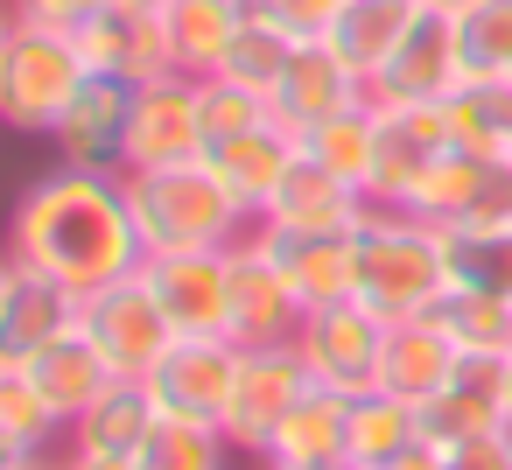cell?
<instances>
[{"instance_id":"cell-6","label":"cell","mask_w":512,"mask_h":470,"mask_svg":"<svg viewBox=\"0 0 512 470\" xmlns=\"http://www.w3.org/2000/svg\"><path fill=\"white\" fill-rule=\"evenodd\" d=\"M316 386V372L302 365L295 337L288 344H239V379H232V407H225V442L260 456L274 442V428L302 407V393Z\"/></svg>"},{"instance_id":"cell-29","label":"cell","mask_w":512,"mask_h":470,"mask_svg":"<svg viewBox=\"0 0 512 470\" xmlns=\"http://www.w3.org/2000/svg\"><path fill=\"white\" fill-rule=\"evenodd\" d=\"M449 344L463 358H512V295L505 288H470V281H449V295L428 309Z\"/></svg>"},{"instance_id":"cell-35","label":"cell","mask_w":512,"mask_h":470,"mask_svg":"<svg viewBox=\"0 0 512 470\" xmlns=\"http://www.w3.org/2000/svg\"><path fill=\"white\" fill-rule=\"evenodd\" d=\"M225 456H232L225 428H204V421H169V414H162V428L148 435V449L134 456V470H225Z\"/></svg>"},{"instance_id":"cell-32","label":"cell","mask_w":512,"mask_h":470,"mask_svg":"<svg viewBox=\"0 0 512 470\" xmlns=\"http://www.w3.org/2000/svg\"><path fill=\"white\" fill-rule=\"evenodd\" d=\"M414 442H421V407L414 400H400L386 386H372V393L351 400V463L358 470H379V463H393Z\"/></svg>"},{"instance_id":"cell-2","label":"cell","mask_w":512,"mask_h":470,"mask_svg":"<svg viewBox=\"0 0 512 470\" xmlns=\"http://www.w3.org/2000/svg\"><path fill=\"white\" fill-rule=\"evenodd\" d=\"M127 204L148 253H218L253 232V211L225 190V176L204 155L169 169H127Z\"/></svg>"},{"instance_id":"cell-43","label":"cell","mask_w":512,"mask_h":470,"mask_svg":"<svg viewBox=\"0 0 512 470\" xmlns=\"http://www.w3.org/2000/svg\"><path fill=\"white\" fill-rule=\"evenodd\" d=\"M57 470H134V463H120V456H78V449H64V456H57Z\"/></svg>"},{"instance_id":"cell-3","label":"cell","mask_w":512,"mask_h":470,"mask_svg":"<svg viewBox=\"0 0 512 470\" xmlns=\"http://www.w3.org/2000/svg\"><path fill=\"white\" fill-rule=\"evenodd\" d=\"M449 239L442 225L414 218V211H379L358 225V302L386 323L428 316L449 295Z\"/></svg>"},{"instance_id":"cell-31","label":"cell","mask_w":512,"mask_h":470,"mask_svg":"<svg viewBox=\"0 0 512 470\" xmlns=\"http://www.w3.org/2000/svg\"><path fill=\"white\" fill-rule=\"evenodd\" d=\"M295 50H302V36H295L288 22H274L260 0H253L246 22H239V36H232V50H225V64H218L211 78H232V85H246V92H274L281 71L295 64Z\"/></svg>"},{"instance_id":"cell-9","label":"cell","mask_w":512,"mask_h":470,"mask_svg":"<svg viewBox=\"0 0 512 470\" xmlns=\"http://www.w3.org/2000/svg\"><path fill=\"white\" fill-rule=\"evenodd\" d=\"M204 141V78H155L134 85V120H127V169H169V162H197ZM120 169V176H127Z\"/></svg>"},{"instance_id":"cell-19","label":"cell","mask_w":512,"mask_h":470,"mask_svg":"<svg viewBox=\"0 0 512 470\" xmlns=\"http://www.w3.org/2000/svg\"><path fill=\"white\" fill-rule=\"evenodd\" d=\"M253 239L281 260V274L295 281V295L309 309L358 295V232H274V225H253Z\"/></svg>"},{"instance_id":"cell-47","label":"cell","mask_w":512,"mask_h":470,"mask_svg":"<svg viewBox=\"0 0 512 470\" xmlns=\"http://www.w3.org/2000/svg\"><path fill=\"white\" fill-rule=\"evenodd\" d=\"M302 470H358V463H351V456H344V463H302Z\"/></svg>"},{"instance_id":"cell-46","label":"cell","mask_w":512,"mask_h":470,"mask_svg":"<svg viewBox=\"0 0 512 470\" xmlns=\"http://www.w3.org/2000/svg\"><path fill=\"white\" fill-rule=\"evenodd\" d=\"M0 470H57V456L50 463H0Z\"/></svg>"},{"instance_id":"cell-15","label":"cell","mask_w":512,"mask_h":470,"mask_svg":"<svg viewBox=\"0 0 512 470\" xmlns=\"http://www.w3.org/2000/svg\"><path fill=\"white\" fill-rule=\"evenodd\" d=\"M71 36H78L85 64H92L99 78H120V85H155V78L176 71V50H169V22H162V15L113 8V0H106V8H99L92 22H78Z\"/></svg>"},{"instance_id":"cell-10","label":"cell","mask_w":512,"mask_h":470,"mask_svg":"<svg viewBox=\"0 0 512 470\" xmlns=\"http://www.w3.org/2000/svg\"><path fill=\"white\" fill-rule=\"evenodd\" d=\"M232 379H239V344H232V337H176L169 358L148 372V393H155V407H162L169 421L225 428Z\"/></svg>"},{"instance_id":"cell-44","label":"cell","mask_w":512,"mask_h":470,"mask_svg":"<svg viewBox=\"0 0 512 470\" xmlns=\"http://www.w3.org/2000/svg\"><path fill=\"white\" fill-rule=\"evenodd\" d=\"M113 8H141V15H162L169 0H113Z\"/></svg>"},{"instance_id":"cell-26","label":"cell","mask_w":512,"mask_h":470,"mask_svg":"<svg viewBox=\"0 0 512 470\" xmlns=\"http://www.w3.org/2000/svg\"><path fill=\"white\" fill-rule=\"evenodd\" d=\"M71 421L43 400V386L22 365H0V463H50L64 456Z\"/></svg>"},{"instance_id":"cell-7","label":"cell","mask_w":512,"mask_h":470,"mask_svg":"<svg viewBox=\"0 0 512 470\" xmlns=\"http://www.w3.org/2000/svg\"><path fill=\"white\" fill-rule=\"evenodd\" d=\"M295 351H302V365L316 372V386H330V393L358 400V393H372V386H379L386 316H372L358 295H351V302H323V309H309V316H302Z\"/></svg>"},{"instance_id":"cell-30","label":"cell","mask_w":512,"mask_h":470,"mask_svg":"<svg viewBox=\"0 0 512 470\" xmlns=\"http://www.w3.org/2000/svg\"><path fill=\"white\" fill-rule=\"evenodd\" d=\"M449 141L484 155V162H512V78H463L449 99Z\"/></svg>"},{"instance_id":"cell-17","label":"cell","mask_w":512,"mask_h":470,"mask_svg":"<svg viewBox=\"0 0 512 470\" xmlns=\"http://www.w3.org/2000/svg\"><path fill=\"white\" fill-rule=\"evenodd\" d=\"M442 148H456L442 106H379V155H372L365 197H372L379 211H400L407 190L421 183V169H428Z\"/></svg>"},{"instance_id":"cell-8","label":"cell","mask_w":512,"mask_h":470,"mask_svg":"<svg viewBox=\"0 0 512 470\" xmlns=\"http://www.w3.org/2000/svg\"><path fill=\"white\" fill-rule=\"evenodd\" d=\"M463 78H470V71H463L456 15L421 8V15H414V29L400 36V50L365 78V99H372V106H442Z\"/></svg>"},{"instance_id":"cell-37","label":"cell","mask_w":512,"mask_h":470,"mask_svg":"<svg viewBox=\"0 0 512 470\" xmlns=\"http://www.w3.org/2000/svg\"><path fill=\"white\" fill-rule=\"evenodd\" d=\"M449 239V274L470 288H505L512 295V225L477 232V225H442Z\"/></svg>"},{"instance_id":"cell-25","label":"cell","mask_w":512,"mask_h":470,"mask_svg":"<svg viewBox=\"0 0 512 470\" xmlns=\"http://www.w3.org/2000/svg\"><path fill=\"white\" fill-rule=\"evenodd\" d=\"M302 155V141L281 127V120H267V127H253V134H239V141H218V148H204V162L225 176V190L253 211V225H260V211H267V197L281 190V176H288V162Z\"/></svg>"},{"instance_id":"cell-38","label":"cell","mask_w":512,"mask_h":470,"mask_svg":"<svg viewBox=\"0 0 512 470\" xmlns=\"http://www.w3.org/2000/svg\"><path fill=\"white\" fill-rule=\"evenodd\" d=\"M267 120H274L267 92H246V85H232V78H204V141H211V148H218V141H239V134L267 127Z\"/></svg>"},{"instance_id":"cell-48","label":"cell","mask_w":512,"mask_h":470,"mask_svg":"<svg viewBox=\"0 0 512 470\" xmlns=\"http://www.w3.org/2000/svg\"><path fill=\"white\" fill-rule=\"evenodd\" d=\"M505 379H512V358H505Z\"/></svg>"},{"instance_id":"cell-42","label":"cell","mask_w":512,"mask_h":470,"mask_svg":"<svg viewBox=\"0 0 512 470\" xmlns=\"http://www.w3.org/2000/svg\"><path fill=\"white\" fill-rule=\"evenodd\" d=\"M379 470H449V449H435L428 435L414 442V449H400L393 463H379Z\"/></svg>"},{"instance_id":"cell-13","label":"cell","mask_w":512,"mask_h":470,"mask_svg":"<svg viewBox=\"0 0 512 470\" xmlns=\"http://www.w3.org/2000/svg\"><path fill=\"white\" fill-rule=\"evenodd\" d=\"M505 428H512L505 358H463L456 379L421 400V435L435 449H463V442H484V435H505Z\"/></svg>"},{"instance_id":"cell-1","label":"cell","mask_w":512,"mask_h":470,"mask_svg":"<svg viewBox=\"0 0 512 470\" xmlns=\"http://www.w3.org/2000/svg\"><path fill=\"white\" fill-rule=\"evenodd\" d=\"M8 253L43 267V274H57L78 295L134 274L148 260V246H141V225H134V204H127V176L71 169V162L43 169L15 204Z\"/></svg>"},{"instance_id":"cell-39","label":"cell","mask_w":512,"mask_h":470,"mask_svg":"<svg viewBox=\"0 0 512 470\" xmlns=\"http://www.w3.org/2000/svg\"><path fill=\"white\" fill-rule=\"evenodd\" d=\"M260 8H267L274 22H288L302 43H316V36L337 22V8H344V0H260Z\"/></svg>"},{"instance_id":"cell-18","label":"cell","mask_w":512,"mask_h":470,"mask_svg":"<svg viewBox=\"0 0 512 470\" xmlns=\"http://www.w3.org/2000/svg\"><path fill=\"white\" fill-rule=\"evenodd\" d=\"M372 218V197L365 190H351L337 169H323L316 155H295L288 162V176H281V190L267 197V211H260V225H274V232H358Z\"/></svg>"},{"instance_id":"cell-21","label":"cell","mask_w":512,"mask_h":470,"mask_svg":"<svg viewBox=\"0 0 512 470\" xmlns=\"http://www.w3.org/2000/svg\"><path fill=\"white\" fill-rule=\"evenodd\" d=\"M155 428H162V407H155L148 379H113V386H106V393L71 421V442H64V449L134 463V456L148 449V435H155Z\"/></svg>"},{"instance_id":"cell-36","label":"cell","mask_w":512,"mask_h":470,"mask_svg":"<svg viewBox=\"0 0 512 470\" xmlns=\"http://www.w3.org/2000/svg\"><path fill=\"white\" fill-rule=\"evenodd\" d=\"M456 36L470 78H512V0H470L456 15Z\"/></svg>"},{"instance_id":"cell-41","label":"cell","mask_w":512,"mask_h":470,"mask_svg":"<svg viewBox=\"0 0 512 470\" xmlns=\"http://www.w3.org/2000/svg\"><path fill=\"white\" fill-rule=\"evenodd\" d=\"M106 8V0H15V15H36V22H50V29H78V22H92Z\"/></svg>"},{"instance_id":"cell-20","label":"cell","mask_w":512,"mask_h":470,"mask_svg":"<svg viewBox=\"0 0 512 470\" xmlns=\"http://www.w3.org/2000/svg\"><path fill=\"white\" fill-rule=\"evenodd\" d=\"M267 106H274V120H281L288 134H309V127H323L330 113L365 106V78H351L323 43H302L295 64L281 71V85L267 92Z\"/></svg>"},{"instance_id":"cell-24","label":"cell","mask_w":512,"mask_h":470,"mask_svg":"<svg viewBox=\"0 0 512 470\" xmlns=\"http://www.w3.org/2000/svg\"><path fill=\"white\" fill-rule=\"evenodd\" d=\"M414 15H421V0H344L337 8V22L316 36L351 78H372L393 50H400V36L414 29Z\"/></svg>"},{"instance_id":"cell-22","label":"cell","mask_w":512,"mask_h":470,"mask_svg":"<svg viewBox=\"0 0 512 470\" xmlns=\"http://www.w3.org/2000/svg\"><path fill=\"white\" fill-rule=\"evenodd\" d=\"M463 351L449 344V330L435 316H407V323H386V351H379V386L400 393V400H428L456 379Z\"/></svg>"},{"instance_id":"cell-4","label":"cell","mask_w":512,"mask_h":470,"mask_svg":"<svg viewBox=\"0 0 512 470\" xmlns=\"http://www.w3.org/2000/svg\"><path fill=\"white\" fill-rule=\"evenodd\" d=\"M85 78H92V64H85L71 29H50L36 15H8V36H0V113L22 134H50Z\"/></svg>"},{"instance_id":"cell-12","label":"cell","mask_w":512,"mask_h":470,"mask_svg":"<svg viewBox=\"0 0 512 470\" xmlns=\"http://www.w3.org/2000/svg\"><path fill=\"white\" fill-rule=\"evenodd\" d=\"M225 253L232 246H218V253H148L141 260V281L162 302V316L176 323V337H225V316H232Z\"/></svg>"},{"instance_id":"cell-11","label":"cell","mask_w":512,"mask_h":470,"mask_svg":"<svg viewBox=\"0 0 512 470\" xmlns=\"http://www.w3.org/2000/svg\"><path fill=\"white\" fill-rule=\"evenodd\" d=\"M225 267H232V316H225V337H232V344H288V337L302 330L309 302L295 295V281L281 274V260L246 232V239L225 253Z\"/></svg>"},{"instance_id":"cell-5","label":"cell","mask_w":512,"mask_h":470,"mask_svg":"<svg viewBox=\"0 0 512 470\" xmlns=\"http://www.w3.org/2000/svg\"><path fill=\"white\" fill-rule=\"evenodd\" d=\"M78 330L99 344V358H106L120 379H148V372L169 358V344H176V323H169L162 302L148 295L141 267L120 274V281H106V288H92V295H78Z\"/></svg>"},{"instance_id":"cell-45","label":"cell","mask_w":512,"mask_h":470,"mask_svg":"<svg viewBox=\"0 0 512 470\" xmlns=\"http://www.w3.org/2000/svg\"><path fill=\"white\" fill-rule=\"evenodd\" d=\"M421 8H442V15H463V8H470V0H421Z\"/></svg>"},{"instance_id":"cell-28","label":"cell","mask_w":512,"mask_h":470,"mask_svg":"<svg viewBox=\"0 0 512 470\" xmlns=\"http://www.w3.org/2000/svg\"><path fill=\"white\" fill-rule=\"evenodd\" d=\"M253 0H169L162 22H169V50H176V71L183 78H211L239 36Z\"/></svg>"},{"instance_id":"cell-40","label":"cell","mask_w":512,"mask_h":470,"mask_svg":"<svg viewBox=\"0 0 512 470\" xmlns=\"http://www.w3.org/2000/svg\"><path fill=\"white\" fill-rule=\"evenodd\" d=\"M449 470H512V428H505V435H484V442L449 449Z\"/></svg>"},{"instance_id":"cell-14","label":"cell","mask_w":512,"mask_h":470,"mask_svg":"<svg viewBox=\"0 0 512 470\" xmlns=\"http://www.w3.org/2000/svg\"><path fill=\"white\" fill-rule=\"evenodd\" d=\"M64 330H78V288L8 253V267H0V365L36 358Z\"/></svg>"},{"instance_id":"cell-16","label":"cell","mask_w":512,"mask_h":470,"mask_svg":"<svg viewBox=\"0 0 512 470\" xmlns=\"http://www.w3.org/2000/svg\"><path fill=\"white\" fill-rule=\"evenodd\" d=\"M127 120H134V85H120V78H85L78 85V99L64 106V120L50 127V141H57V162H71V169H127Z\"/></svg>"},{"instance_id":"cell-27","label":"cell","mask_w":512,"mask_h":470,"mask_svg":"<svg viewBox=\"0 0 512 470\" xmlns=\"http://www.w3.org/2000/svg\"><path fill=\"white\" fill-rule=\"evenodd\" d=\"M22 372L43 386V400H50L64 421H78V414H85V407H92V400L120 379V372L99 358V344H92L85 330H64L57 344H43L36 358H22Z\"/></svg>"},{"instance_id":"cell-34","label":"cell","mask_w":512,"mask_h":470,"mask_svg":"<svg viewBox=\"0 0 512 470\" xmlns=\"http://www.w3.org/2000/svg\"><path fill=\"white\" fill-rule=\"evenodd\" d=\"M484 155H470V148H442L428 169H421V183L407 190V204L400 211H414V218H428V225H456L463 211H470V197H477V183H484Z\"/></svg>"},{"instance_id":"cell-23","label":"cell","mask_w":512,"mask_h":470,"mask_svg":"<svg viewBox=\"0 0 512 470\" xmlns=\"http://www.w3.org/2000/svg\"><path fill=\"white\" fill-rule=\"evenodd\" d=\"M351 456V400L330 386H309L302 407L274 428V442L260 449L267 470H302V463H344Z\"/></svg>"},{"instance_id":"cell-33","label":"cell","mask_w":512,"mask_h":470,"mask_svg":"<svg viewBox=\"0 0 512 470\" xmlns=\"http://www.w3.org/2000/svg\"><path fill=\"white\" fill-rule=\"evenodd\" d=\"M295 141H302V155H316L323 169H337L351 190H365L372 183V155H379V106L372 99L365 106H344V113H330L323 127H309Z\"/></svg>"}]
</instances>
